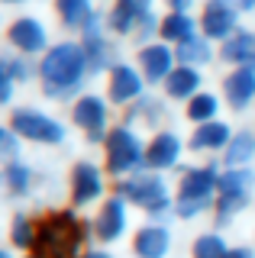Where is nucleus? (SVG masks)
<instances>
[{
  "label": "nucleus",
  "mask_w": 255,
  "mask_h": 258,
  "mask_svg": "<svg viewBox=\"0 0 255 258\" xmlns=\"http://www.w3.org/2000/svg\"><path fill=\"white\" fill-rule=\"evenodd\" d=\"M239 184H245V174H229V177H223V194H226V197H233V194L239 190Z\"/></svg>",
  "instance_id": "nucleus-24"
},
{
  "label": "nucleus",
  "mask_w": 255,
  "mask_h": 258,
  "mask_svg": "<svg viewBox=\"0 0 255 258\" xmlns=\"http://www.w3.org/2000/svg\"><path fill=\"white\" fill-rule=\"evenodd\" d=\"M84 236V226L68 213H58V216H49L42 226L36 229V252L42 258H75L78 252V242Z\"/></svg>",
  "instance_id": "nucleus-1"
},
{
  "label": "nucleus",
  "mask_w": 255,
  "mask_h": 258,
  "mask_svg": "<svg viewBox=\"0 0 255 258\" xmlns=\"http://www.w3.org/2000/svg\"><path fill=\"white\" fill-rule=\"evenodd\" d=\"M17 129L26 133V136H36V139H58V126H52L49 119H42V116H26V113H20Z\"/></svg>",
  "instance_id": "nucleus-6"
},
{
  "label": "nucleus",
  "mask_w": 255,
  "mask_h": 258,
  "mask_svg": "<svg viewBox=\"0 0 255 258\" xmlns=\"http://www.w3.org/2000/svg\"><path fill=\"white\" fill-rule=\"evenodd\" d=\"M75 184H78V187H75V197H78V200H91L94 194L100 190L97 171H94L91 165H81V168H78V174H75Z\"/></svg>",
  "instance_id": "nucleus-7"
},
{
  "label": "nucleus",
  "mask_w": 255,
  "mask_h": 258,
  "mask_svg": "<svg viewBox=\"0 0 255 258\" xmlns=\"http://www.w3.org/2000/svg\"><path fill=\"white\" fill-rule=\"evenodd\" d=\"M136 248H139V255H146V258H158V255L165 252V232L146 229V232L136 239Z\"/></svg>",
  "instance_id": "nucleus-9"
},
{
  "label": "nucleus",
  "mask_w": 255,
  "mask_h": 258,
  "mask_svg": "<svg viewBox=\"0 0 255 258\" xmlns=\"http://www.w3.org/2000/svg\"><path fill=\"white\" fill-rule=\"evenodd\" d=\"M249 152H252V139H239L233 145V152H229V161H242Z\"/></svg>",
  "instance_id": "nucleus-22"
},
{
  "label": "nucleus",
  "mask_w": 255,
  "mask_h": 258,
  "mask_svg": "<svg viewBox=\"0 0 255 258\" xmlns=\"http://www.w3.org/2000/svg\"><path fill=\"white\" fill-rule=\"evenodd\" d=\"M249 94H252V75L249 71H239V75L229 81V97H233V103H242Z\"/></svg>",
  "instance_id": "nucleus-13"
},
{
  "label": "nucleus",
  "mask_w": 255,
  "mask_h": 258,
  "mask_svg": "<svg viewBox=\"0 0 255 258\" xmlns=\"http://www.w3.org/2000/svg\"><path fill=\"white\" fill-rule=\"evenodd\" d=\"M226 258H249L245 252H233V255H226Z\"/></svg>",
  "instance_id": "nucleus-26"
},
{
  "label": "nucleus",
  "mask_w": 255,
  "mask_h": 258,
  "mask_svg": "<svg viewBox=\"0 0 255 258\" xmlns=\"http://www.w3.org/2000/svg\"><path fill=\"white\" fill-rule=\"evenodd\" d=\"M103 119V110H100V103L97 100H84L81 107H78V123H84V126H97Z\"/></svg>",
  "instance_id": "nucleus-15"
},
{
  "label": "nucleus",
  "mask_w": 255,
  "mask_h": 258,
  "mask_svg": "<svg viewBox=\"0 0 255 258\" xmlns=\"http://www.w3.org/2000/svg\"><path fill=\"white\" fill-rule=\"evenodd\" d=\"M97 229H100V236L103 239H113L119 229H123V210H119V204L113 200L107 210H103V216H100V223H97Z\"/></svg>",
  "instance_id": "nucleus-8"
},
{
  "label": "nucleus",
  "mask_w": 255,
  "mask_h": 258,
  "mask_svg": "<svg viewBox=\"0 0 255 258\" xmlns=\"http://www.w3.org/2000/svg\"><path fill=\"white\" fill-rule=\"evenodd\" d=\"M61 13H65L68 20H78V16L84 13V0H61Z\"/></svg>",
  "instance_id": "nucleus-21"
},
{
  "label": "nucleus",
  "mask_w": 255,
  "mask_h": 258,
  "mask_svg": "<svg viewBox=\"0 0 255 258\" xmlns=\"http://www.w3.org/2000/svg\"><path fill=\"white\" fill-rule=\"evenodd\" d=\"M13 42H20L23 48H39L42 45V32L36 23H17L13 26Z\"/></svg>",
  "instance_id": "nucleus-10"
},
{
  "label": "nucleus",
  "mask_w": 255,
  "mask_h": 258,
  "mask_svg": "<svg viewBox=\"0 0 255 258\" xmlns=\"http://www.w3.org/2000/svg\"><path fill=\"white\" fill-rule=\"evenodd\" d=\"M17 242H20V245H26V242H29L26 239V223H23V220L17 223Z\"/></svg>",
  "instance_id": "nucleus-25"
},
{
  "label": "nucleus",
  "mask_w": 255,
  "mask_h": 258,
  "mask_svg": "<svg viewBox=\"0 0 255 258\" xmlns=\"http://www.w3.org/2000/svg\"><path fill=\"white\" fill-rule=\"evenodd\" d=\"M194 84H197V78L190 75V71H178V75L171 78V94H187Z\"/></svg>",
  "instance_id": "nucleus-19"
},
{
  "label": "nucleus",
  "mask_w": 255,
  "mask_h": 258,
  "mask_svg": "<svg viewBox=\"0 0 255 258\" xmlns=\"http://www.w3.org/2000/svg\"><path fill=\"white\" fill-rule=\"evenodd\" d=\"M174 155H178V142L171 139V136H162L152 152H149V158H152V165H168V161H174Z\"/></svg>",
  "instance_id": "nucleus-11"
},
{
  "label": "nucleus",
  "mask_w": 255,
  "mask_h": 258,
  "mask_svg": "<svg viewBox=\"0 0 255 258\" xmlns=\"http://www.w3.org/2000/svg\"><path fill=\"white\" fill-rule=\"evenodd\" d=\"M45 75H49V81H55V84H71V81L81 75V52L71 48V45L52 52V58L45 61Z\"/></svg>",
  "instance_id": "nucleus-2"
},
{
  "label": "nucleus",
  "mask_w": 255,
  "mask_h": 258,
  "mask_svg": "<svg viewBox=\"0 0 255 258\" xmlns=\"http://www.w3.org/2000/svg\"><path fill=\"white\" fill-rule=\"evenodd\" d=\"M223 139H226V129L223 126H207V129H201V133H197V145H220Z\"/></svg>",
  "instance_id": "nucleus-18"
},
{
  "label": "nucleus",
  "mask_w": 255,
  "mask_h": 258,
  "mask_svg": "<svg viewBox=\"0 0 255 258\" xmlns=\"http://www.w3.org/2000/svg\"><path fill=\"white\" fill-rule=\"evenodd\" d=\"M184 32H187V20H181V16L165 23V36H184Z\"/></svg>",
  "instance_id": "nucleus-23"
},
{
  "label": "nucleus",
  "mask_w": 255,
  "mask_h": 258,
  "mask_svg": "<svg viewBox=\"0 0 255 258\" xmlns=\"http://www.w3.org/2000/svg\"><path fill=\"white\" fill-rule=\"evenodd\" d=\"M229 23H233V16L226 10H210L207 13V29H210L213 36H223V32L229 29Z\"/></svg>",
  "instance_id": "nucleus-16"
},
{
  "label": "nucleus",
  "mask_w": 255,
  "mask_h": 258,
  "mask_svg": "<svg viewBox=\"0 0 255 258\" xmlns=\"http://www.w3.org/2000/svg\"><path fill=\"white\" fill-rule=\"evenodd\" d=\"M197 258H226V252H223V242L213 239V236L201 239V242H197Z\"/></svg>",
  "instance_id": "nucleus-17"
},
{
  "label": "nucleus",
  "mask_w": 255,
  "mask_h": 258,
  "mask_svg": "<svg viewBox=\"0 0 255 258\" xmlns=\"http://www.w3.org/2000/svg\"><path fill=\"white\" fill-rule=\"evenodd\" d=\"M146 64H149V75H152V78L165 75V71H168V52H165V48H149V52H146Z\"/></svg>",
  "instance_id": "nucleus-14"
},
{
  "label": "nucleus",
  "mask_w": 255,
  "mask_h": 258,
  "mask_svg": "<svg viewBox=\"0 0 255 258\" xmlns=\"http://www.w3.org/2000/svg\"><path fill=\"white\" fill-rule=\"evenodd\" d=\"M210 113H213V100H210V97H197V100L190 103V116L204 119V116H210Z\"/></svg>",
  "instance_id": "nucleus-20"
},
{
  "label": "nucleus",
  "mask_w": 255,
  "mask_h": 258,
  "mask_svg": "<svg viewBox=\"0 0 255 258\" xmlns=\"http://www.w3.org/2000/svg\"><path fill=\"white\" fill-rule=\"evenodd\" d=\"M136 87H139V81H136V75H133V71L119 68L116 75H113V97H116V100H123V97L136 94Z\"/></svg>",
  "instance_id": "nucleus-12"
},
{
  "label": "nucleus",
  "mask_w": 255,
  "mask_h": 258,
  "mask_svg": "<svg viewBox=\"0 0 255 258\" xmlns=\"http://www.w3.org/2000/svg\"><path fill=\"white\" fill-rule=\"evenodd\" d=\"M91 258H103V255H91Z\"/></svg>",
  "instance_id": "nucleus-27"
},
{
  "label": "nucleus",
  "mask_w": 255,
  "mask_h": 258,
  "mask_svg": "<svg viewBox=\"0 0 255 258\" xmlns=\"http://www.w3.org/2000/svg\"><path fill=\"white\" fill-rule=\"evenodd\" d=\"M107 145H110V168L113 171H123V168L136 165V142L126 133H113Z\"/></svg>",
  "instance_id": "nucleus-4"
},
{
  "label": "nucleus",
  "mask_w": 255,
  "mask_h": 258,
  "mask_svg": "<svg viewBox=\"0 0 255 258\" xmlns=\"http://www.w3.org/2000/svg\"><path fill=\"white\" fill-rule=\"evenodd\" d=\"M0 258H4V255H0Z\"/></svg>",
  "instance_id": "nucleus-28"
},
{
  "label": "nucleus",
  "mask_w": 255,
  "mask_h": 258,
  "mask_svg": "<svg viewBox=\"0 0 255 258\" xmlns=\"http://www.w3.org/2000/svg\"><path fill=\"white\" fill-rule=\"evenodd\" d=\"M123 194H126V197H133L136 204H146V207H162V204H165V197H162V184H155V181L126 184Z\"/></svg>",
  "instance_id": "nucleus-5"
},
{
  "label": "nucleus",
  "mask_w": 255,
  "mask_h": 258,
  "mask_svg": "<svg viewBox=\"0 0 255 258\" xmlns=\"http://www.w3.org/2000/svg\"><path fill=\"white\" fill-rule=\"evenodd\" d=\"M210 184H213V174L210 171H197V174H187L184 177V187H181V210H194L204 204V197L210 194Z\"/></svg>",
  "instance_id": "nucleus-3"
}]
</instances>
